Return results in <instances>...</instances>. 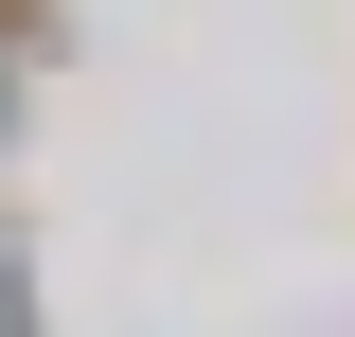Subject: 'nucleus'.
<instances>
[{
    "label": "nucleus",
    "instance_id": "nucleus-1",
    "mask_svg": "<svg viewBox=\"0 0 355 337\" xmlns=\"http://www.w3.org/2000/svg\"><path fill=\"white\" fill-rule=\"evenodd\" d=\"M0 337H36V320H18V266H0Z\"/></svg>",
    "mask_w": 355,
    "mask_h": 337
}]
</instances>
